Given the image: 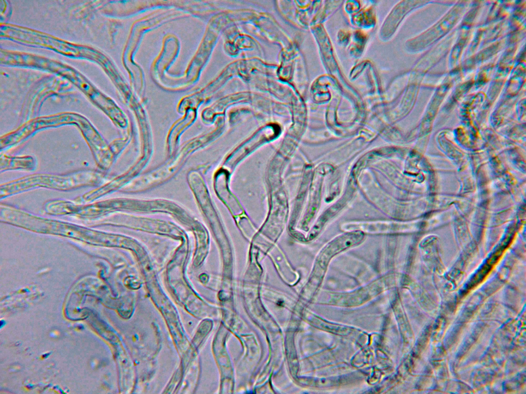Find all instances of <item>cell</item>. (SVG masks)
Returning a JSON list of instances; mask_svg holds the SVG:
<instances>
[{"label":"cell","instance_id":"6da1fadb","mask_svg":"<svg viewBox=\"0 0 526 394\" xmlns=\"http://www.w3.org/2000/svg\"><path fill=\"white\" fill-rule=\"evenodd\" d=\"M402 225L399 222H371L347 223L343 225L344 230L361 231L363 233H394L402 230Z\"/></svg>","mask_w":526,"mask_h":394}]
</instances>
